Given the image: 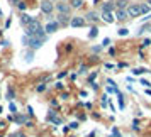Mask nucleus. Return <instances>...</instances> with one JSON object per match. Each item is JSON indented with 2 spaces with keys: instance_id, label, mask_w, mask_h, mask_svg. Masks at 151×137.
Segmentation results:
<instances>
[{
  "instance_id": "1",
  "label": "nucleus",
  "mask_w": 151,
  "mask_h": 137,
  "mask_svg": "<svg viewBox=\"0 0 151 137\" xmlns=\"http://www.w3.org/2000/svg\"><path fill=\"white\" fill-rule=\"evenodd\" d=\"M42 29H44V27L41 26V22L37 21V19H34L29 26H26V36L32 39V37H36V34H37L39 31H42Z\"/></svg>"
},
{
  "instance_id": "2",
  "label": "nucleus",
  "mask_w": 151,
  "mask_h": 137,
  "mask_svg": "<svg viewBox=\"0 0 151 137\" xmlns=\"http://www.w3.org/2000/svg\"><path fill=\"white\" fill-rule=\"evenodd\" d=\"M55 9L58 10V14H66V15H70V12H71V5H70V4H66V2H63V0H60V2L56 4Z\"/></svg>"
},
{
  "instance_id": "3",
  "label": "nucleus",
  "mask_w": 151,
  "mask_h": 137,
  "mask_svg": "<svg viewBox=\"0 0 151 137\" xmlns=\"http://www.w3.org/2000/svg\"><path fill=\"white\" fill-rule=\"evenodd\" d=\"M141 14H143L141 12V4H131L127 7V15L129 17H139Z\"/></svg>"
},
{
  "instance_id": "4",
  "label": "nucleus",
  "mask_w": 151,
  "mask_h": 137,
  "mask_svg": "<svg viewBox=\"0 0 151 137\" xmlns=\"http://www.w3.org/2000/svg\"><path fill=\"white\" fill-rule=\"evenodd\" d=\"M41 10H42V14L53 15V10H55L53 2H51V0H42V2H41Z\"/></svg>"
},
{
  "instance_id": "5",
  "label": "nucleus",
  "mask_w": 151,
  "mask_h": 137,
  "mask_svg": "<svg viewBox=\"0 0 151 137\" xmlns=\"http://www.w3.org/2000/svg\"><path fill=\"white\" fill-rule=\"evenodd\" d=\"M27 118H29V115H24V113H17V115H10L9 117V120L15 122L17 125H26Z\"/></svg>"
},
{
  "instance_id": "6",
  "label": "nucleus",
  "mask_w": 151,
  "mask_h": 137,
  "mask_svg": "<svg viewBox=\"0 0 151 137\" xmlns=\"http://www.w3.org/2000/svg\"><path fill=\"white\" fill-rule=\"evenodd\" d=\"M44 42H46L44 39H37V37H32V39H31V37H29V48L32 49V51H36V49L41 48Z\"/></svg>"
},
{
  "instance_id": "7",
  "label": "nucleus",
  "mask_w": 151,
  "mask_h": 137,
  "mask_svg": "<svg viewBox=\"0 0 151 137\" xmlns=\"http://www.w3.org/2000/svg\"><path fill=\"white\" fill-rule=\"evenodd\" d=\"M60 29V24L56 21H53V22H48L46 24V27H44V31H46V34H53V32H56Z\"/></svg>"
},
{
  "instance_id": "8",
  "label": "nucleus",
  "mask_w": 151,
  "mask_h": 137,
  "mask_svg": "<svg viewBox=\"0 0 151 137\" xmlns=\"http://www.w3.org/2000/svg\"><path fill=\"white\" fill-rule=\"evenodd\" d=\"M56 22H58L60 26H66V24L71 22V17L66 15V14H58V15H56Z\"/></svg>"
},
{
  "instance_id": "9",
  "label": "nucleus",
  "mask_w": 151,
  "mask_h": 137,
  "mask_svg": "<svg viewBox=\"0 0 151 137\" xmlns=\"http://www.w3.org/2000/svg\"><path fill=\"white\" fill-rule=\"evenodd\" d=\"M85 24H87L85 17H71V22H70L71 27H82V26H85Z\"/></svg>"
},
{
  "instance_id": "10",
  "label": "nucleus",
  "mask_w": 151,
  "mask_h": 137,
  "mask_svg": "<svg viewBox=\"0 0 151 137\" xmlns=\"http://www.w3.org/2000/svg\"><path fill=\"white\" fill-rule=\"evenodd\" d=\"M32 21H34V17H32V15H29V14H22V17H21L22 26H29V24H31Z\"/></svg>"
},
{
  "instance_id": "11",
  "label": "nucleus",
  "mask_w": 151,
  "mask_h": 137,
  "mask_svg": "<svg viewBox=\"0 0 151 137\" xmlns=\"http://www.w3.org/2000/svg\"><path fill=\"white\" fill-rule=\"evenodd\" d=\"M116 7H117V10H126V9L129 7V5H127V0H117Z\"/></svg>"
},
{
  "instance_id": "12",
  "label": "nucleus",
  "mask_w": 151,
  "mask_h": 137,
  "mask_svg": "<svg viewBox=\"0 0 151 137\" xmlns=\"http://www.w3.org/2000/svg\"><path fill=\"white\" fill-rule=\"evenodd\" d=\"M102 19L107 24H112L114 22V15H112V12H102Z\"/></svg>"
},
{
  "instance_id": "13",
  "label": "nucleus",
  "mask_w": 151,
  "mask_h": 137,
  "mask_svg": "<svg viewBox=\"0 0 151 137\" xmlns=\"http://www.w3.org/2000/svg\"><path fill=\"white\" fill-rule=\"evenodd\" d=\"M129 15H127V10H117L116 12V19H119V21H126Z\"/></svg>"
},
{
  "instance_id": "14",
  "label": "nucleus",
  "mask_w": 151,
  "mask_h": 137,
  "mask_svg": "<svg viewBox=\"0 0 151 137\" xmlns=\"http://www.w3.org/2000/svg\"><path fill=\"white\" fill-rule=\"evenodd\" d=\"M85 21L97 22V21H99V15H97V12H88V14H87V17H85Z\"/></svg>"
},
{
  "instance_id": "15",
  "label": "nucleus",
  "mask_w": 151,
  "mask_h": 137,
  "mask_svg": "<svg viewBox=\"0 0 151 137\" xmlns=\"http://www.w3.org/2000/svg\"><path fill=\"white\" fill-rule=\"evenodd\" d=\"M70 5L71 9H80L83 5V0H70Z\"/></svg>"
},
{
  "instance_id": "16",
  "label": "nucleus",
  "mask_w": 151,
  "mask_h": 137,
  "mask_svg": "<svg viewBox=\"0 0 151 137\" xmlns=\"http://www.w3.org/2000/svg\"><path fill=\"white\" fill-rule=\"evenodd\" d=\"M117 103H119V108H124V95L122 93H117Z\"/></svg>"
},
{
  "instance_id": "17",
  "label": "nucleus",
  "mask_w": 151,
  "mask_h": 137,
  "mask_svg": "<svg viewBox=\"0 0 151 137\" xmlns=\"http://www.w3.org/2000/svg\"><path fill=\"white\" fill-rule=\"evenodd\" d=\"M97 36H99V27H95V26H93V27L90 29V32H88V37L92 39V37H97Z\"/></svg>"
},
{
  "instance_id": "18",
  "label": "nucleus",
  "mask_w": 151,
  "mask_h": 137,
  "mask_svg": "<svg viewBox=\"0 0 151 137\" xmlns=\"http://www.w3.org/2000/svg\"><path fill=\"white\" fill-rule=\"evenodd\" d=\"M112 9H114V4H104L102 12H112Z\"/></svg>"
},
{
  "instance_id": "19",
  "label": "nucleus",
  "mask_w": 151,
  "mask_h": 137,
  "mask_svg": "<svg viewBox=\"0 0 151 137\" xmlns=\"http://www.w3.org/2000/svg\"><path fill=\"white\" fill-rule=\"evenodd\" d=\"M44 90H46V83H44V81H42V83H39V85L36 86V91H37V93H42Z\"/></svg>"
},
{
  "instance_id": "20",
  "label": "nucleus",
  "mask_w": 151,
  "mask_h": 137,
  "mask_svg": "<svg viewBox=\"0 0 151 137\" xmlns=\"http://www.w3.org/2000/svg\"><path fill=\"white\" fill-rule=\"evenodd\" d=\"M9 110L12 112V115H17V105H15L14 102H10V105H9Z\"/></svg>"
},
{
  "instance_id": "21",
  "label": "nucleus",
  "mask_w": 151,
  "mask_h": 137,
  "mask_svg": "<svg viewBox=\"0 0 151 137\" xmlns=\"http://www.w3.org/2000/svg\"><path fill=\"white\" fill-rule=\"evenodd\" d=\"M131 127H132V130H136V132H139V130H141V125H139V120H132V125H131Z\"/></svg>"
},
{
  "instance_id": "22",
  "label": "nucleus",
  "mask_w": 151,
  "mask_h": 137,
  "mask_svg": "<svg viewBox=\"0 0 151 137\" xmlns=\"http://www.w3.org/2000/svg\"><path fill=\"white\" fill-rule=\"evenodd\" d=\"M7 98L10 100V102H12V100L15 98V91H14L12 88H9V91H7Z\"/></svg>"
},
{
  "instance_id": "23",
  "label": "nucleus",
  "mask_w": 151,
  "mask_h": 137,
  "mask_svg": "<svg viewBox=\"0 0 151 137\" xmlns=\"http://www.w3.org/2000/svg\"><path fill=\"white\" fill-rule=\"evenodd\" d=\"M146 71H148L146 68H136V69H132V73H134V75H143V73H146Z\"/></svg>"
},
{
  "instance_id": "24",
  "label": "nucleus",
  "mask_w": 151,
  "mask_h": 137,
  "mask_svg": "<svg viewBox=\"0 0 151 137\" xmlns=\"http://www.w3.org/2000/svg\"><path fill=\"white\" fill-rule=\"evenodd\" d=\"M17 9H19V10H21V12H24V10H26V9H27V5H26V4H24V2H19V4H17Z\"/></svg>"
},
{
  "instance_id": "25",
  "label": "nucleus",
  "mask_w": 151,
  "mask_h": 137,
  "mask_svg": "<svg viewBox=\"0 0 151 137\" xmlns=\"http://www.w3.org/2000/svg\"><path fill=\"white\" fill-rule=\"evenodd\" d=\"M150 5H144V4H141V12H143V14H148V12H150Z\"/></svg>"
},
{
  "instance_id": "26",
  "label": "nucleus",
  "mask_w": 151,
  "mask_h": 137,
  "mask_svg": "<svg viewBox=\"0 0 151 137\" xmlns=\"http://www.w3.org/2000/svg\"><path fill=\"white\" fill-rule=\"evenodd\" d=\"M117 32H119V36H127V34H129V31H127L126 27H121Z\"/></svg>"
},
{
  "instance_id": "27",
  "label": "nucleus",
  "mask_w": 151,
  "mask_h": 137,
  "mask_svg": "<svg viewBox=\"0 0 151 137\" xmlns=\"http://www.w3.org/2000/svg\"><path fill=\"white\" fill-rule=\"evenodd\" d=\"M112 137H122V136H121V132L117 130V127H114V129H112Z\"/></svg>"
},
{
  "instance_id": "28",
  "label": "nucleus",
  "mask_w": 151,
  "mask_h": 137,
  "mask_svg": "<svg viewBox=\"0 0 151 137\" xmlns=\"http://www.w3.org/2000/svg\"><path fill=\"white\" fill-rule=\"evenodd\" d=\"M78 73H80V75H85V73H87V64H82L80 69H78Z\"/></svg>"
},
{
  "instance_id": "29",
  "label": "nucleus",
  "mask_w": 151,
  "mask_h": 137,
  "mask_svg": "<svg viewBox=\"0 0 151 137\" xmlns=\"http://www.w3.org/2000/svg\"><path fill=\"white\" fill-rule=\"evenodd\" d=\"M95 78H97V71H93V73L88 76V81H90V83H93V81H95Z\"/></svg>"
},
{
  "instance_id": "30",
  "label": "nucleus",
  "mask_w": 151,
  "mask_h": 137,
  "mask_svg": "<svg viewBox=\"0 0 151 137\" xmlns=\"http://www.w3.org/2000/svg\"><path fill=\"white\" fill-rule=\"evenodd\" d=\"M150 44H151V39H144V41H143V44H141V48H148Z\"/></svg>"
},
{
  "instance_id": "31",
  "label": "nucleus",
  "mask_w": 151,
  "mask_h": 137,
  "mask_svg": "<svg viewBox=\"0 0 151 137\" xmlns=\"http://www.w3.org/2000/svg\"><path fill=\"white\" fill-rule=\"evenodd\" d=\"M26 127H29V129H32V127H34V122H32L31 118H27V122H26Z\"/></svg>"
},
{
  "instance_id": "32",
  "label": "nucleus",
  "mask_w": 151,
  "mask_h": 137,
  "mask_svg": "<svg viewBox=\"0 0 151 137\" xmlns=\"http://www.w3.org/2000/svg\"><path fill=\"white\" fill-rule=\"evenodd\" d=\"M109 44H110V39H109V37H105V39L102 41V46H105V48H107Z\"/></svg>"
},
{
  "instance_id": "33",
  "label": "nucleus",
  "mask_w": 151,
  "mask_h": 137,
  "mask_svg": "<svg viewBox=\"0 0 151 137\" xmlns=\"http://www.w3.org/2000/svg\"><path fill=\"white\" fill-rule=\"evenodd\" d=\"M141 85H144V86H148V88L151 86V83H150V81H146V80H141Z\"/></svg>"
},
{
  "instance_id": "34",
  "label": "nucleus",
  "mask_w": 151,
  "mask_h": 137,
  "mask_svg": "<svg viewBox=\"0 0 151 137\" xmlns=\"http://www.w3.org/2000/svg\"><path fill=\"white\" fill-rule=\"evenodd\" d=\"M27 115H29V117L34 115V112H32V107H27Z\"/></svg>"
},
{
  "instance_id": "35",
  "label": "nucleus",
  "mask_w": 151,
  "mask_h": 137,
  "mask_svg": "<svg viewBox=\"0 0 151 137\" xmlns=\"http://www.w3.org/2000/svg\"><path fill=\"white\" fill-rule=\"evenodd\" d=\"M68 75V71H61V73H60V75H58V78H65V76Z\"/></svg>"
},
{
  "instance_id": "36",
  "label": "nucleus",
  "mask_w": 151,
  "mask_h": 137,
  "mask_svg": "<svg viewBox=\"0 0 151 137\" xmlns=\"http://www.w3.org/2000/svg\"><path fill=\"white\" fill-rule=\"evenodd\" d=\"M109 54H110V56H116V49L110 48V49H109Z\"/></svg>"
},
{
  "instance_id": "37",
  "label": "nucleus",
  "mask_w": 151,
  "mask_h": 137,
  "mask_svg": "<svg viewBox=\"0 0 151 137\" xmlns=\"http://www.w3.org/2000/svg\"><path fill=\"white\" fill-rule=\"evenodd\" d=\"M90 86H92L93 90H99V85H97V83H90Z\"/></svg>"
},
{
  "instance_id": "38",
  "label": "nucleus",
  "mask_w": 151,
  "mask_h": 137,
  "mask_svg": "<svg viewBox=\"0 0 151 137\" xmlns=\"http://www.w3.org/2000/svg\"><path fill=\"white\" fill-rule=\"evenodd\" d=\"M78 127H80V125H78V122H73V123H71V129H78Z\"/></svg>"
},
{
  "instance_id": "39",
  "label": "nucleus",
  "mask_w": 151,
  "mask_h": 137,
  "mask_svg": "<svg viewBox=\"0 0 151 137\" xmlns=\"http://www.w3.org/2000/svg\"><path fill=\"white\" fill-rule=\"evenodd\" d=\"M49 103H51V107H58V102H56V100H51Z\"/></svg>"
},
{
  "instance_id": "40",
  "label": "nucleus",
  "mask_w": 151,
  "mask_h": 137,
  "mask_svg": "<svg viewBox=\"0 0 151 137\" xmlns=\"http://www.w3.org/2000/svg\"><path fill=\"white\" fill-rule=\"evenodd\" d=\"M56 88H58V90H63V83H56Z\"/></svg>"
},
{
  "instance_id": "41",
  "label": "nucleus",
  "mask_w": 151,
  "mask_h": 137,
  "mask_svg": "<svg viewBox=\"0 0 151 137\" xmlns=\"http://www.w3.org/2000/svg\"><path fill=\"white\" fill-rule=\"evenodd\" d=\"M5 127H7V123H5V122H0V129H5Z\"/></svg>"
},
{
  "instance_id": "42",
  "label": "nucleus",
  "mask_w": 151,
  "mask_h": 137,
  "mask_svg": "<svg viewBox=\"0 0 151 137\" xmlns=\"http://www.w3.org/2000/svg\"><path fill=\"white\" fill-rule=\"evenodd\" d=\"M19 2H21V0H10V4H12V5H17Z\"/></svg>"
},
{
  "instance_id": "43",
  "label": "nucleus",
  "mask_w": 151,
  "mask_h": 137,
  "mask_svg": "<svg viewBox=\"0 0 151 137\" xmlns=\"http://www.w3.org/2000/svg\"><path fill=\"white\" fill-rule=\"evenodd\" d=\"M146 95H150V96H151V90H150V88H146Z\"/></svg>"
},
{
  "instance_id": "44",
  "label": "nucleus",
  "mask_w": 151,
  "mask_h": 137,
  "mask_svg": "<svg viewBox=\"0 0 151 137\" xmlns=\"http://www.w3.org/2000/svg\"><path fill=\"white\" fill-rule=\"evenodd\" d=\"M148 4H150V7H151V0H148Z\"/></svg>"
},
{
  "instance_id": "45",
  "label": "nucleus",
  "mask_w": 151,
  "mask_h": 137,
  "mask_svg": "<svg viewBox=\"0 0 151 137\" xmlns=\"http://www.w3.org/2000/svg\"><path fill=\"white\" fill-rule=\"evenodd\" d=\"M0 113H2V107H0Z\"/></svg>"
},
{
  "instance_id": "46",
  "label": "nucleus",
  "mask_w": 151,
  "mask_h": 137,
  "mask_svg": "<svg viewBox=\"0 0 151 137\" xmlns=\"http://www.w3.org/2000/svg\"><path fill=\"white\" fill-rule=\"evenodd\" d=\"M63 2H66V0H63Z\"/></svg>"
}]
</instances>
